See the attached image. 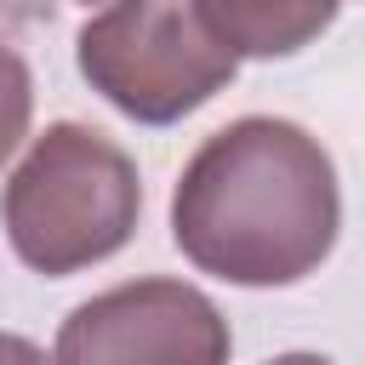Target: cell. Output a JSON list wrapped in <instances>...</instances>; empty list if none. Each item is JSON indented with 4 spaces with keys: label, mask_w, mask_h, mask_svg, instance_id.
<instances>
[{
    "label": "cell",
    "mask_w": 365,
    "mask_h": 365,
    "mask_svg": "<svg viewBox=\"0 0 365 365\" xmlns=\"http://www.w3.org/2000/svg\"><path fill=\"white\" fill-rule=\"evenodd\" d=\"M336 228V165L308 125L279 114H245L211 131L171 188L177 251L245 291L308 279L331 257Z\"/></svg>",
    "instance_id": "cell-1"
},
{
    "label": "cell",
    "mask_w": 365,
    "mask_h": 365,
    "mask_svg": "<svg viewBox=\"0 0 365 365\" xmlns=\"http://www.w3.org/2000/svg\"><path fill=\"white\" fill-rule=\"evenodd\" d=\"M137 217H143L137 160L80 120L46 125L0 188L6 240L17 262H29L46 279L80 274L125 251Z\"/></svg>",
    "instance_id": "cell-2"
},
{
    "label": "cell",
    "mask_w": 365,
    "mask_h": 365,
    "mask_svg": "<svg viewBox=\"0 0 365 365\" xmlns=\"http://www.w3.org/2000/svg\"><path fill=\"white\" fill-rule=\"evenodd\" d=\"M74 63L86 86L137 125H177L240 74L194 0H108L80 23Z\"/></svg>",
    "instance_id": "cell-3"
},
{
    "label": "cell",
    "mask_w": 365,
    "mask_h": 365,
    "mask_svg": "<svg viewBox=\"0 0 365 365\" xmlns=\"http://www.w3.org/2000/svg\"><path fill=\"white\" fill-rule=\"evenodd\" d=\"M234 331L188 279H125L86 297L63 325L51 365H228Z\"/></svg>",
    "instance_id": "cell-4"
},
{
    "label": "cell",
    "mask_w": 365,
    "mask_h": 365,
    "mask_svg": "<svg viewBox=\"0 0 365 365\" xmlns=\"http://www.w3.org/2000/svg\"><path fill=\"white\" fill-rule=\"evenodd\" d=\"M194 11L234 63L240 57L274 63L314 46L336 23L342 0H194Z\"/></svg>",
    "instance_id": "cell-5"
},
{
    "label": "cell",
    "mask_w": 365,
    "mask_h": 365,
    "mask_svg": "<svg viewBox=\"0 0 365 365\" xmlns=\"http://www.w3.org/2000/svg\"><path fill=\"white\" fill-rule=\"evenodd\" d=\"M29 120H34V74H29L23 51L0 40V165L23 148Z\"/></svg>",
    "instance_id": "cell-6"
},
{
    "label": "cell",
    "mask_w": 365,
    "mask_h": 365,
    "mask_svg": "<svg viewBox=\"0 0 365 365\" xmlns=\"http://www.w3.org/2000/svg\"><path fill=\"white\" fill-rule=\"evenodd\" d=\"M0 365H51L40 342L17 336V331H0Z\"/></svg>",
    "instance_id": "cell-7"
},
{
    "label": "cell",
    "mask_w": 365,
    "mask_h": 365,
    "mask_svg": "<svg viewBox=\"0 0 365 365\" xmlns=\"http://www.w3.org/2000/svg\"><path fill=\"white\" fill-rule=\"evenodd\" d=\"M268 365H331L325 354H308V348H297V354H274Z\"/></svg>",
    "instance_id": "cell-8"
},
{
    "label": "cell",
    "mask_w": 365,
    "mask_h": 365,
    "mask_svg": "<svg viewBox=\"0 0 365 365\" xmlns=\"http://www.w3.org/2000/svg\"><path fill=\"white\" fill-rule=\"evenodd\" d=\"M80 6H97V0H80Z\"/></svg>",
    "instance_id": "cell-9"
}]
</instances>
